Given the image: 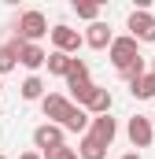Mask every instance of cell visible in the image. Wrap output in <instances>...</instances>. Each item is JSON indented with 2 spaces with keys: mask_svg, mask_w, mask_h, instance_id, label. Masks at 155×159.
Here are the masks:
<instances>
[{
  "mask_svg": "<svg viewBox=\"0 0 155 159\" xmlns=\"http://www.w3.org/2000/svg\"><path fill=\"white\" fill-rule=\"evenodd\" d=\"M44 34H52L48 30V19H44V11L37 7H30V11H22L19 15V26H15V37L22 41V44H37Z\"/></svg>",
  "mask_w": 155,
  "mask_h": 159,
  "instance_id": "1",
  "label": "cell"
},
{
  "mask_svg": "<svg viewBox=\"0 0 155 159\" xmlns=\"http://www.w3.org/2000/svg\"><path fill=\"white\" fill-rule=\"evenodd\" d=\"M63 144H67V129H63V126L41 122L37 129H33V148H37L41 156H48V152H55V148H63Z\"/></svg>",
  "mask_w": 155,
  "mask_h": 159,
  "instance_id": "2",
  "label": "cell"
},
{
  "mask_svg": "<svg viewBox=\"0 0 155 159\" xmlns=\"http://www.w3.org/2000/svg\"><path fill=\"white\" fill-rule=\"evenodd\" d=\"M126 137H129L133 148H152V141H155V122H152V115H133V119L126 122Z\"/></svg>",
  "mask_w": 155,
  "mask_h": 159,
  "instance_id": "3",
  "label": "cell"
},
{
  "mask_svg": "<svg viewBox=\"0 0 155 159\" xmlns=\"http://www.w3.org/2000/svg\"><path fill=\"white\" fill-rule=\"evenodd\" d=\"M107 59L115 63V70H126L133 59H140V41H133L129 34L126 37H115V44L107 48Z\"/></svg>",
  "mask_w": 155,
  "mask_h": 159,
  "instance_id": "4",
  "label": "cell"
},
{
  "mask_svg": "<svg viewBox=\"0 0 155 159\" xmlns=\"http://www.w3.org/2000/svg\"><path fill=\"white\" fill-rule=\"evenodd\" d=\"M52 52H67V56H78V48L85 44V34H78L70 30L67 22H59V26H52Z\"/></svg>",
  "mask_w": 155,
  "mask_h": 159,
  "instance_id": "5",
  "label": "cell"
},
{
  "mask_svg": "<svg viewBox=\"0 0 155 159\" xmlns=\"http://www.w3.org/2000/svg\"><path fill=\"white\" fill-rule=\"evenodd\" d=\"M78 104L74 100H67L63 93H48L44 100H41V111H44V119L48 122H55V126H63V122L70 119V111H74Z\"/></svg>",
  "mask_w": 155,
  "mask_h": 159,
  "instance_id": "6",
  "label": "cell"
},
{
  "mask_svg": "<svg viewBox=\"0 0 155 159\" xmlns=\"http://www.w3.org/2000/svg\"><path fill=\"white\" fill-rule=\"evenodd\" d=\"M129 37L140 41V44H155V15L152 11L137 7V11L129 15Z\"/></svg>",
  "mask_w": 155,
  "mask_h": 159,
  "instance_id": "7",
  "label": "cell"
},
{
  "mask_svg": "<svg viewBox=\"0 0 155 159\" xmlns=\"http://www.w3.org/2000/svg\"><path fill=\"white\" fill-rule=\"evenodd\" d=\"M85 44H89V48H96V52L111 48V44H115V34H111V26H107V22H92V26L85 30Z\"/></svg>",
  "mask_w": 155,
  "mask_h": 159,
  "instance_id": "8",
  "label": "cell"
},
{
  "mask_svg": "<svg viewBox=\"0 0 155 159\" xmlns=\"http://www.w3.org/2000/svg\"><path fill=\"white\" fill-rule=\"evenodd\" d=\"M89 133L104 144V148H111V141L118 137V122L111 119V115H100V119H92V126H89Z\"/></svg>",
  "mask_w": 155,
  "mask_h": 159,
  "instance_id": "9",
  "label": "cell"
},
{
  "mask_svg": "<svg viewBox=\"0 0 155 159\" xmlns=\"http://www.w3.org/2000/svg\"><path fill=\"white\" fill-rule=\"evenodd\" d=\"M19 63H22L26 70H41V67L48 63V52H44L41 44H22V48H19Z\"/></svg>",
  "mask_w": 155,
  "mask_h": 159,
  "instance_id": "10",
  "label": "cell"
},
{
  "mask_svg": "<svg viewBox=\"0 0 155 159\" xmlns=\"http://www.w3.org/2000/svg\"><path fill=\"white\" fill-rule=\"evenodd\" d=\"M111 104H115V100H111V89H100V85H96V93L89 96L85 111H89L92 119H100V115H111Z\"/></svg>",
  "mask_w": 155,
  "mask_h": 159,
  "instance_id": "11",
  "label": "cell"
},
{
  "mask_svg": "<svg viewBox=\"0 0 155 159\" xmlns=\"http://www.w3.org/2000/svg\"><path fill=\"white\" fill-rule=\"evenodd\" d=\"M19 48H22V41H19V37L0 44V78H4L7 70H15V67H19Z\"/></svg>",
  "mask_w": 155,
  "mask_h": 159,
  "instance_id": "12",
  "label": "cell"
},
{
  "mask_svg": "<svg viewBox=\"0 0 155 159\" xmlns=\"http://www.w3.org/2000/svg\"><path fill=\"white\" fill-rule=\"evenodd\" d=\"M74 59L78 56H67V52H48V74H55V78H67L70 74V67H74Z\"/></svg>",
  "mask_w": 155,
  "mask_h": 159,
  "instance_id": "13",
  "label": "cell"
},
{
  "mask_svg": "<svg viewBox=\"0 0 155 159\" xmlns=\"http://www.w3.org/2000/svg\"><path fill=\"white\" fill-rule=\"evenodd\" d=\"M78 156H81V159H104V156H107V148H104L92 133H85L81 144H78Z\"/></svg>",
  "mask_w": 155,
  "mask_h": 159,
  "instance_id": "14",
  "label": "cell"
},
{
  "mask_svg": "<svg viewBox=\"0 0 155 159\" xmlns=\"http://www.w3.org/2000/svg\"><path fill=\"white\" fill-rule=\"evenodd\" d=\"M129 93H133L137 100H148V96H155V74H152V70H148L144 78L129 81Z\"/></svg>",
  "mask_w": 155,
  "mask_h": 159,
  "instance_id": "15",
  "label": "cell"
},
{
  "mask_svg": "<svg viewBox=\"0 0 155 159\" xmlns=\"http://www.w3.org/2000/svg\"><path fill=\"white\" fill-rule=\"evenodd\" d=\"M44 96H48V93H44V81L37 78V74H30V78L22 81V100H44Z\"/></svg>",
  "mask_w": 155,
  "mask_h": 159,
  "instance_id": "16",
  "label": "cell"
},
{
  "mask_svg": "<svg viewBox=\"0 0 155 159\" xmlns=\"http://www.w3.org/2000/svg\"><path fill=\"white\" fill-rule=\"evenodd\" d=\"M85 81H89V63H85V59H74V67H70V74H67V89L85 85Z\"/></svg>",
  "mask_w": 155,
  "mask_h": 159,
  "instance_id": "17",
  "label": "cell"
},
{
  "mask_svg": "<svg viewBox=\"0 0 155 159\" xmlns=\"http://www.w3.org/2000/svg\"><path fill=\"white\" fill-rule=\"evenodd\" d=\"M74 11H78V19H85L89 26L100 22V4H92V0H81V4L74 0Z\"/></svg>",
  "mask_w": 155,
  "mask_h": 159,
  "instance_id": "18",
  "label": "cell"
},
{
  "mask_svg": "<svg viewBox=\"0 0 155 159\" xmlns=\"http://www.w3.org/2000/svg\"><path fill=\"white\" fill-rule=\"evenodd\" d=\"M118 74H122L126 81H137V78H144V74H148V59L140 56V59H133V63H129L126 70H118Z\"/></svg>",
  "mask_w": 155,
  "mask_h": 159,
  "instance_id": "19",
  "label": "cell"
},
{
  "mask_svg": "<svg viewBox=\"0 0 155 159\" xmlns=\"http://www.w3.org/2000/svg\"><path fill=\"white\" fill-rule=\"evenodd\" d=\"M44 159H81V156H78V148H70V144H63V148H55V152H48Z\"/></svg>",
  "mask_w": 155,
  "mask_h": 159,
  "instance_id": "20",
  "label": "cell"
},
{
  "mask_svg": "<svg viewBox=\"0 0 155 159\" xmlns=\"http://www.w3.org/2000/svg\"><path fill=\"white\" fill-rule=\"evenodd\" d=\"M19 159H44V156H41V152H22Z\"/></svg>",
  "mask_w": 155,
  "mask_h": 159,
  "instance_id": "21",
  "label": "cell"
},
{
  "mask_svg": "<svg viewBox=\"0 0 155 159\" xmlns=\"http://www.w3.org/2000/svg\"><path fill=\"white\" fill-rule=\"evenodd\" d=\"M122 159H140V152H126V156H122Z\"/></svg>",
  "mask_w": 155,
  "mask_h": 159,
  "instance_id": "22",
  "label": "cell"
},
{
  "mask_svg": "<svg viewBox=\"0 0 155 159\" xmlns=\"http://www.w3.org/2000/svg\"><path fill=\"white\" fill-rule=\"evenodd\" d=\"M152 74H155V59H152Z\"/></svg>",
  "mask_w": 155,
  "mask_h": 159,
  "instance_id": "23",
  "label": "cell"
},
{
  "mask_svg": "<svg viewBox=\"0 0 155 159\" xmlns=\"http://www.w3.org/2000/svg\"><path fill=\"white\" fill-rule=\"evenodd\" d=\"M0 93H4V81H0Z\"/></svg>",
  "mask_w": 155,
  "mask_h": 159,
  "instance_id": "24",
  "label": "cell"
},
{
  "mask_svg": "<svg viewBox=\"0 0 155 159\" xmlns=\"http://www.w3.org/2000/svg\"><path fill=\"white\" fill-rule=\"evenodd\" d=\"M0 159H7V156H0Z\"/></svg>",
  "mask_w": 155,
  "mask_h": 159,
  "instance_id": "25",
  "label": "cell"
},
{
  "mask_svg": "<svg viewBox=\"0 0 155 159\" xmlns=\"http://www.w3.org/2000/svg\"><path fill=\"white\" fill-rule=\"evenodd\" d=\"M152 122H155V115H152Z\"/></svg>",
  "mask_w": 155,
  "mask_h": 159,
  "instance_id": "26",
  "label": "cell"
}]
</instances>
